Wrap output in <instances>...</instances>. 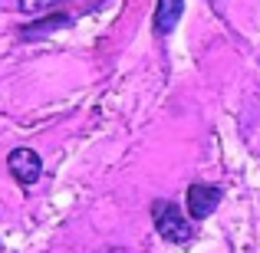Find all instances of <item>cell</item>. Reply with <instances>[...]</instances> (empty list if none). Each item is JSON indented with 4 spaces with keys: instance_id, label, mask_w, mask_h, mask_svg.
I'll list each match as a JSON object with an SVG mask.
<instances>
[{
    "instance_id": "1",
    "label": "cell",
    "mask_w": 260,
    "mask_h": 253,
    "mask_svg": "<svg viewBox=\"0 0 260 253\" xmlns=\"http://www.w3.org/2000/svg\"><path fill=\"white\" fill-rule=\"evenodd\" d=\"M152 217H155L158 234L165 237L168 243H188L191 237H194V230H191V224L184 221L181 207L172 204V201H155L152 204Z\"/></svg>"
},
{
    "instance_id": "4",
    "label": "cell",
    "mask_w": 260,
    "mask_h": 253,
    "mask_svg": "<svg viewBox=\"0 0 260 253\" xmlns=\"http://www.w3.org/2000/svg\"><path fill=\"white\" fill-rule=\"evenodd\" d=\"M184 13V0H158V13H155V33L158 37H168V33L178 26Z\"/></svg>"
},
{
    "instance_id": "3",
    "label": "cell",
    "mask_w": 260,
    "mask_h": 253,
    "mask_svg": "<svg viewBox=\"0 0 260 253\" xmlns=\"http://www.w3.org/2000/svg\"><path fill=\"white\" fill-rule=\"evenodd\" d=\"M184 201H188V217H191V221H204V217L217 207L221 191L211 188V184H191L188 194H184Z\"/></svg>"
},
{
    "instance_id": "2",
    "label": "cell",
    "mask_w": 260,
    "mask_h": 253,
    "mask_svg": "<svg viewBox=\"0 0 260 253\" xmlns=\"http://www.w3.org/2000/svg\"><path fill=\"white\" fill-rule=\"evenodd\" d=\"M7 168H10L13 181L23 184V188L37 184L40 174H43V161H40V155L33 152V148H13V152L7 155Z\"/></svg>"
},
{
    "instance_id": "5",
    "label": "cell",
    "mask_w": 260,
    "mask_h": 253,
    "mask_svg": "<svg viewBox=\"0 0 260 253\" xmlns=\"http://www.w3.org/2000/svg\"><path fill=\"white\" fill-rule=\"evenodd\" d=\"M59 4H63V0H20V10H23L26 17H50Z\"/></svg>"
}]
</instances>
